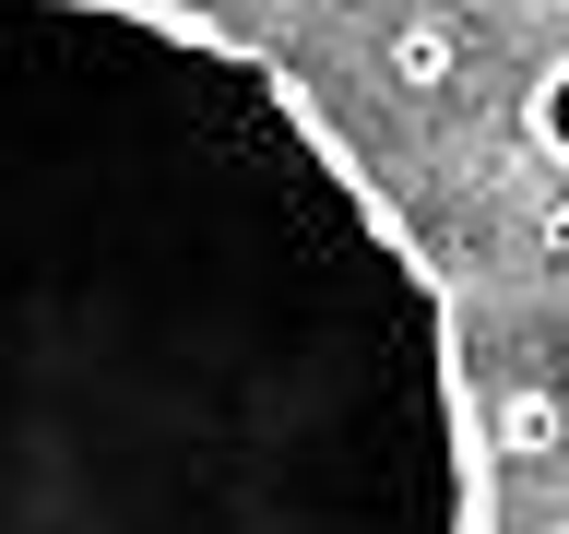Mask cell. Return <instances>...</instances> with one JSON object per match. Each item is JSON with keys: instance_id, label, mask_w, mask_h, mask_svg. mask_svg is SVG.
<instances>
[{"instance_id": "2", "label": "cell", "mask_w": 569, "mask_h": 534, "mask_svg": "<svg viewBox=\"0 0 569 534\" xmlns=\"http://www.w3.org/2000/svg\"><path fill=\"white\" fill-rule=\"evenodd\" d=\"M451 71H462V36L451 24H403V36H391V83H403V96H439Z\"/></svg>"}, {"instance_id": "1", "label": "cell", "mask_w": 569, "mask_h": 534, "mask_svg": "<svg viewBox=\"0 0 569 534\" xmlns=\"http://www.w3.org/2000/svg\"><path fill=\"white\" fill-rule=\"evenodd\" d=\"M0 534H487L439 261L178 0H0Z\"/></svg>"}, {"instance_id": "4", "label": "cell", "mask_w": 569, "mask_h": 534, "mask_svg": "<svg viewBox=\"0 0 569 534\" xmlns=\"http://www.w3.org/2000/svg\"><path fill=\"white\" fill-rule=\"evenodd\" d=\"M546 439H558V392H510V404H498V439H487V452H546Z\"/></svg>"}, {"instance_id": "3", "label": "cell", "mask_w": 569, "mask_h": 534, "mask_svg": "<svg viewBox=\"0 0 569 534\" xmlns=\"http://www.w3.org/2000/svg\"><path fill=\"white\" fill-rule=\"evenodd\" d=\"M522 131H533V155H546V167H569V60H546V71H533Z\"/></svg>"}]
</instances>
